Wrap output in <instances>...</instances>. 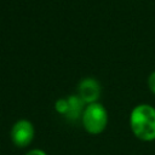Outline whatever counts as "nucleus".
Here are the masks:
<instances>
[{
  "label": "nucleus",
  "mask_w": 155,
  "mask_h": 155,
  "mask_svg": "<svg viewBox=\"0 0 155 155\" xmlns=\"http://www.w3.org/2000/svg\"><path fill=\"white\" fill-rule=\"evenodd\" d=\"M130 126L133 134L140 140L155 139V108L149 104H139L130 115Z\"/></svg>",
  "instance_id": "1"
},
{
  "label": "nucleus",
  "mask_w": 155,
  "mask_h": 155,
  "mask_svg": "<svg viewBox=\"0 0 155 155\" xmlns=\"http://www.w3.org/2000/svg\"><path fill=\"white\" fill-rule=\"evenodd\" d=\"M81 120H82L84 128L88 133L99 134L105 130L107 124H108L107 109L98 102L86 104Z\"/></svg>",
  "instance_id": "2"
},
{
  "label": "nucleus",
  "mask_w": 155,
  "mask_h": 155,
  "mask_svg": "<svg viewBox=\"0 0 155 155\" xmlns=\"http://www.w3.org/2000/svg\"><path fill=\"white\" fill-rule=\"evenodd\" d=\"M34 136H35L34 126L29 120L25 119L15 122V125L11 128V140L15 145L19 148L28 147L34 139Z\"/></svg>",
  "instance_id": "3"
},
{
  "label": "nucleus",
  "mask_w": 155,
  "mask_h": 155,
  "mask_svg": "<svg viewBox=\"0 0 155 155\" xmlns=\"http://www.w3.org/2000/svg\"><path fill=\"white\" fill-rule=\"evenodd\" d=\"M78 96L85 104L98 102L101 97V85L93 78H85L78 85Z\"/></svg>",
  "instance_id": "4"
},
{
  "label": "nucleus",
  "mask_w": 155,
  "mask_h": 155,
  "mask_svg": "<svg viewBox=\"0 0 155 155\" xmlns=\"http://www.w3.org/2000/svg\"><path fill=\"white\" fill-rule=\"evenodd\" d=\"M67 102H68V109H67V113L64 114V117L70 121H75L80 119L82 116L86 104L80 99L78 94L67 97Z\"/></svg>",
  "instance_id": "5"
},
{
  "label": "nucleus",
  "mask_w": 155,
  "mask_h": 155,
  "mask_svg": "<svg viewBox=\"0 0 155 155\" xmlns=\"http://www.w3.org/2000/svg\"><path fill=\"white\" fill-rule=\"evenodd\" d=\"M54 108L56 110L64 116V114L67 113V109H68V102H67V98H62V99H58L54 104Z\"/></svg>",
  "instance_id": "6"
},
{
  "label": "nucleus",
  "mask_w": 155,
  "mask_h": 155,
  "mask_svg": "<svg viewBox=\"0 0 155 155\" xmlns=\"http://www.w3.org/2000/svg\"><path fill=\"white\" fill-rule=\"evenodd\" d=\"M148 87L150 88V91L155 94V70L153 73H150L149 78H148Z\"/></svg>",
  "instance_id": "7"
},
{
  "label": "nucleus",
  "mask_w": 155,
  "mask_h": 155,
  "mask_svg": "<svg viewBox=\"0 0 155 155\" xmlns=\"http://www.w3.org/2000/svg\"><path fill=\"white\" fill-rule=\"evenodd\" d=\"M24 155H47V154L41 149H33V150L27 151Z\"/></svg>",
  "instance_id": "8"
}]
</instances>
